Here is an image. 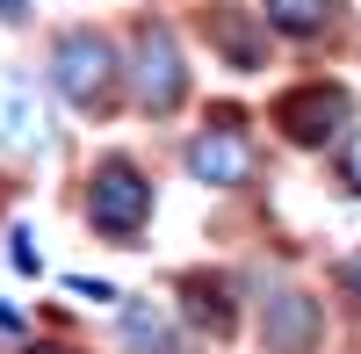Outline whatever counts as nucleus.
Here are the masks:
<instances>
[{"instance_id":"nucleus-1","label":"nucleus","mask_w":361,"mask_h":354,"mask_svg":"<svg viewBox=\"0 0 361 354\" xmlns=\"http://www.w3.org/2000/svg\"><path fill=\"white\" fill-rule=\"evenodd\" d=\"M116 80H123V66H116V44L102 37V29H66V37L51 44V87L73 109H87V116L109 109Z\"/></svg>"},{"instance_id":"nucleus-2","label":"nucleus","mask_w":361,"mask_h":354,"mask_svg":"<svg viewBox=\"0 0 361 354\" xmlns=\"http://www.w3.org/2000/svg\"><path fill=\"white\" fill-rule=\"evenodd\" d=\"M87 217H94L102 239H137L145 217H152V181H145L130 159H102L94 188H87Z\"/></svg>"},{"instance_id":"nucleus-3","label":"nucleus","mask_w":361,"mask_h":354,"mask_svg":"<svg viewBox=\"0 0 361 354\" xmlns=\"http://www.w3.org/2000/svg\"><path fill=\"white\" fill-rule=\"evenodd\" d=\"M130 80H137V102L152 109V116L180 109V94H188V66H180L173 29H159V22L137 29V66H130Z\"/></svg>"},{"instance_id":"nucleus-4","label":"nucleus","mask_w":361,"mask_h":354,"mask_svg":"<svg viewBox=\"0 0 361 354\" xmlns=\"http://www.w3.org/2000/svg\"><path fill=\"white\" fill-rule=\"evenodd\" d=\"M44 145H51L44 87L22 66H0V152H44Z\"/></svg>"},{"instance_id":"nucleus-5","label":"nucleus","mask_w":361,"mask_h":354,"mask_svg":"<svg viewBox=\"0 0 361 354\" xmlns=\"http://www.w3.org/2000/svg\"><path fill=\"white\" fill-rule=\"evenodd\" d=\"M275 123H282V138L289 145H333V130L347 123V94L333 80H311V87H296V94H282L275 102Z\"/></svg>"},{"instance_id":"nucleus-6","label":"nucleus","mask_w":361,"mask_h":354,"mask_svg":"<svg viewBox=\"0 0 361 354\" xmlns=\"http://www.w3.org/2000/svg\"><path fill=\"white\" fill-rule=\"evenodd\" d=\"M188 173L209 188H238L253 181V145L238 138V116H217L202 138H188Z\"/></svg>"},{"instance_id":"nucleus-7","label":"nucleus","mask_w":361,"mask_h":354,"mask_svg":"<svg viewBox=\"0 0 361 354\" xmlns=\"http://www.w3.org/2000/svg\"><path fill=\"white\" fill-rule=\"evenodd\" d=\"M260 340H267V354H311L318 347V297L275 289L267 311H260Z\"/></svg>"},{"instance_id":"nucleus-8","label":"nucleus","mask_w":361,"mask_h":354,"mask_svg":"<svg viewBox=\"0 0 361 354\" xmlns=\"http://www.w3.org/2000/svg\"><path fill=\"white\" fill-rule=\"evenodd\" d=\"M123 347L130 354H180V333L152 297H137V304H123Z\"/></svg>"},{"instance_id":"nucleus-9","label":"nucleus","mask_w":361,"mask_h":354,"mask_svg":"<svg viewBox=\"0 0 361 354\" xmlns=\"http://www.w3.org/2000/svg\"><path fill=\"white\" fill-rule=\"evenodd\" d=\"M180 297H188V318H195V326L202 333H231L238 326V304H231V289L217 282V275H188V282H180Z\"/></svg>"},{"instance_id":"nucleus-10","label":"nucleus","mask_w":361,"mask_h":354,"mask_svg":"<svg viewBox=\"0 0 361 354\" xmlns=\"http://www.w3.org/2000/svg\"><path fill=\"white\" fill-rule=\"evenodd\" d=\"M267 22L282 29V37H318L325 22H333V0H267L260 8Z\"/></svg>"},{"instance_id":"nucleus-11","label":"nucleus","mask_w":361,"mask_h":354,"mask_svg":"<svg viewBox=\"0 0 361 354\" xmlns=\"http://www.w3.org/2000/svg\"><path fill=\"white\" fill-rule=\"evenodd\" d=\"M209 37H224V51H231V66H238V73H253V66H260V44L238 29V15L217 8V15H209Z\"/></svg>"},{"instance_id":"nucleus-12","label":"nucleus","mask_w":361,"mask_h":354,"mask_svg":"<svg viewBox=\"0 0 361 354\" xmlns=\"http://www.w3.org/2000/svg\"><path fill=\"white\" fill-rule=\"evenodd\" d=\"M340 173H347V188L361 195V130H347V152H340Z\"/></svg>"},{"instance_id":"nucleus-13","label":"nucleus","mask_w":361,"mask_h":354,"mask_svg":"<svg viewBox=\"0 0 361 354\" xmlns=\"http://www.w3.org/2000/svg\"><path fill=\"white\" fill-rule=\"evenodd\" d=\"M15 268H22V275H37V268H44L37 246H29V231H15Z\"/></svg>"},{"instance_id":"nucleus-14","label":"nucleus","mask_w":361,"mask_h":354,"mask_svg":"<svg viewBox=\"0 0 361 354\" xmlns=\"http://www.w3.org/2000/svg\"><path fill=\"white\" fill-rule=\"evenodd\" d=\"M73 297H87V304H109L116 289H109V282H87V275H73Z\"/></svg>"},{"instance_id":"nucleus-15","label":"nucleus","mask_w":361,"mask_h":354,"mask_svg":"<svg viewBox=\"0 0 361 354\" xmlns=\"http://www.w3.org/2000/svg\"><path fill=\"white\" fill-rule=\"evenodd\" d=\"M29 15V0H0V22H22Z\"/></svg>"},{"instance_id":"nucleus-16","label":"nucleus","mask_w":361,"mask_h":354,"mask_svg":"<svg viewBox=\"0 0 361 354\" xmlns=\"http://www.w3.org/2000/svg\"><path fill=\"white\" fill-rule=\"evenodd\" d=\"M37 354H66V347H37Z\"/></svg>"}]
</instances>
